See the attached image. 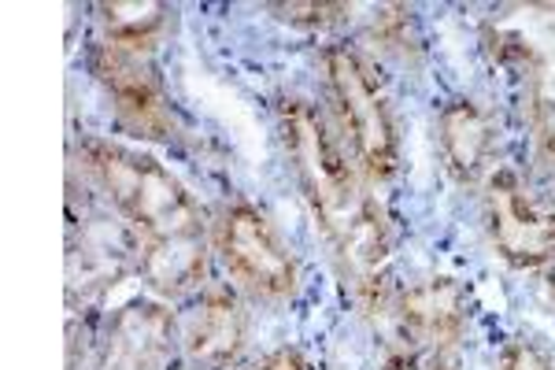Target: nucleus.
<instances>
[{
    "label": "nucleus",
    "mask_w": 555,
    "mask_h": 370,
    "mask_svg": "<svg viewBox=\"0 0 555 370\" xmlns=\"http://www.w3.org/2000/svg\"><path fill=\"white\" fill-rule=\"evenodd\" d=\"M78 160L89 182L104 193L138 238H190L204 233V215L193 193L159 160L107 138H82Z\"/></svg>",
    "instance_id": "f257e3e1"
},
{
    "label": "nucleus",
    "mask_w": 555,
    "mask_h": 370,
    "mask_svg": "<svg viewBox=\"0 0 555 370\" xmlns=\"http://www.w3.org/2000/svg\"><path fill=\"white\" fill-rule=\"evenodd\" d=\"M278 130L322 233L330 245H337L378 207V201L360 189V175L348 164L345 141L330 130L326 115L308 97L278 101Z\"/></svg>",
    "instance_id": "f03ea898"
},
{
    "label": "nucleus",
    "mask_w": 555,
    "mask_h": 370,
    "mask_svg": "<svg viewBox=\"0 0 555 370\" xmlns=\"http://www.w3.org/2000/svg\"><path fill=\"white\" fill-rule=\"evenodd\" d=\"M437 141H441L444 164L455 182L474 186L489 170V160L496 152V126L478 101L452 97L437 115Z\"/></svg>",
    "instance_id": "9b49d317"
},
{
    "label": "nucleus",
    "mask_w": 555,
    "mask_h": 370,
    "mask_svg": "<svg viewBox=\"0 0 555 370\" xmlns=\"http://www.w3.org/2000/svg\"><path fill=\"white\" fill-rule=\"evenodd\" d=\"M86 63H89V75L101 82L107 101H112L122 130H130L133 138H141V141L178 138L175 101L149 56L115 49V44H107V41H93L89 44Z\"/></svg>",
    "instance_id": "423d86ee"
},
{
    "label": "nucleus",
    "mask_w": 555,
    "mask_h": 370,
    "mask_svg": "<svg viewBox=\"0 0 555 370\" xmlns=\"http://www.w3.org/2000/svg\"><path fill=\"white\" fill-rule=\"evenodd\" d=\"M178 345V315L164 301H130L112 315L93 370H167Z\"/></svg>",
    "instance_id": "1a4fd4ad"
},
{
    "label": "nucleus",
    "mask_w": 555,
    "mask_h": 370,
    "mask_svg": "<svg viewBox=\"0 0 555 370\" xmlns=\"http://www.w3.org/2000/svg\"><path fill=\"white\" fill-rule=\"evenodd\" d=\"M208 233H190V238H141L138 245V275L152 293L164 301L190 296L193 289L208 278Z\"/></svg>",
    "instance_id": "f8f14e48"
},
{
    "label": "nucleus",
    "mask_w": 555,
    "mask_h": 370,
    "mask_svg": "<svg viewBox=\"0 0 555 370\" xmlns=\"http://www.w3.org/2000/svg\"><path fill=\"white\" fill-rule=\"evenodd\" d=\"M371 38H374V44H382V52H389V56H397L404 63H415L418 52H423L415 8H408V4L378 8V12H374V23H371Z\"/></svg>",
    "instance_id": "4468645a"
},
{
    "label": "nucleus",
    "mask_w": 555,
    "mask_h": 370,
    "mask_svg": "<svg viewBox=\"0 0 555 370\" xmlns=\"http://www.w3.org/2000/svg\"><path fill=\"white\" fill-rule=\"evenodd\" d=\"M248 341V311L237 289L204 285L178 319V345L196 370H230Z\"/></svg>",
    "instance_id": "6e6552de"
},
{
    "label": "nucleus",
    "mask_w": 555,
    "mask_h": 370,
    "mask_svg": "<svg viewBox=\"0 0 555 370\" xmlns=\"http://www.w3.org/2000/svg\"><path fill=\"white\" fill-rule=\"evenodd\" d=\"M267 12L274 20L289 23V26H308V30H322V26H337L352 15V4H315V0H293V4H271Z\"/></svg>",
    "instance_id": "2eb2a0df"
},
{
    "label": "nucleus",
    "mask_w": 555,
    "mask_h": 370,
    "mask_svg": "<svg viewBox=\"0 0 555 370\" xmlns=\"http://www.w3.org/2000/svg\"><path fill=\"white\" fill-rule=\"evenodd\" d=\"M496 370H555V359L533 337H512L500 348Z\"/></svg>",
    "instance_id": "dca6fc26"
},
{
    "label": "nucleus",
    "mask_w": 555,
    "mask_h": 370,
    "mask_svg": "<svg viewBox=\"0 0 555 370\" xmlns=\"http://www.w3.org/2000/svg\"><path fill=\"white\" fill-rule=\"evenodd\" d=\"M322 71H326L330 101L341 119V138L352 149L363 178L374 186L389 182L400 164V130L378 71L352 44H326Z\"/></svg>",
    "instance_id": "7ed1b4c3"
},
{
    "label": "nucleus",
    "mask_w": 555,
    "mask_h": 370,
    "mask_svg": "<svg viewBox=\"0 0 555 370\" xmlns=\"http://www.w3.org/2000/svg\"><path fill=\"white\" fill-rule=\"evenodd\" d=\"M93 12L96 26H101V41L138 52V56H152V49L175 20V8L164 0H101Z\"/></svg>",
    "instance_id": "ddd939ff"
},
{
    "label": "nucleus",
    "mask_w": 555,
    "mask_h": 370,
    "mask_svg": "<svg viewBox=\"0 0 555 370\" xmlns=\"http://www.w3.org/2000/svg\"><path fill=\"white\" fill-rule=\"evenodd\" d=\"M486 44L522 86L537 160L555 175V8L533 4L486 26Z\"/></svg>",
    "instance_id": "20e7f679"
},
{
    "label": "nucleus",
    "mask_w": 555,
    "mask_h": 370,
    "mask_svg": "<svg viewBox=\"0 0 555 370\" xmlns=\"http://www.w3.org/2000/svg\"><path fill=\"white\" fill-rule=\"evenodd\" d=\"M245 370H308V359H304L300 348L282 345V348H271L267 356H259L256 363H248Z\"/></svg>",
    "instance_id": "f3484780"
},
{
    "label": "nucleus",
    "mask_w": 555,
    "mask_h": 370,
    "mask_svg": "<svg viewBox=\"0 0 555 370\" xmlns=\"http://www.w3.org/2000/svg\"><path fill=\"white\" fill-rule=\"evenodd\" d=\"M215 248L230 278L256 301L285 304L297 296L300 267L274 222L253 201H230L215 219Z\"/></svg>",
    "instance_id": "39448f33"
},
{
    "label": "nucleus",
    "mask_w": 555,
    "mask_h": 370,
    "mask_svg": "<svg viewBox=\"0 0 555 370\" xmlns=\"http://www.w3.org/2000/svg\"><path fill=\"white\" fill-rule=\"evenodd\" d=\"M486 227L496 256L518 270L555 259V219L515 175L500 170L486 186Z\"/></svg>",
    "instance_id": "0eeeda50"
},
{
    "label": "nucleus",
    "mask_w": 555,
    "mask_h": 370,
    "mask_svg": "<svg viewBox=\"0 0 555 370\" xmlns=\"http://www.w3.org/2000/svg\"><path fill=\"white\" fill-rule=\"evenodd\" d=\"M544 293H548V301L555 304V259L544 267Z\"/></svg>",
    "instance_id": "a211bd4d"
},
{
    "label": "nucleus",
    "mask_w": 555,
    "mask_h": 370,
    "mask_svg": "<svg viewBox=\"0 0 555 370\" xmlns=\"http://www.w3.org/2000/svg\"><path fill=\"white\" fill-rule=\"evenodd\" d=\"M397 319H400V330H404L408 341H415V345H423L429 352L452 356V348L463 341L467 322H470L467 289L449 275L415 282L400 293Z\"/></svg>",
    "instance_id": "9d476101"
},
{
    "label": "nucleus",
    "mask_w": 555,
    "mask_h": 370,
    "mask_svg": "<svg viewBox=\"0 0 555 370\" xmlns=\"http://www.w3.org/2000/svg\"><path fill=\"white\" fill-rule=\"evenodd\" d=\"M544 207H548V215H552V219H555V196H552V204H544Z\"/></svg>",
    "instance_id": "6ab92c4d"
}]
</instances>
